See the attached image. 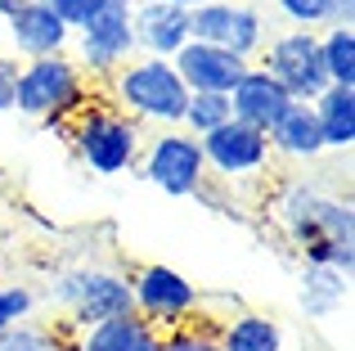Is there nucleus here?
I'll list each match as a JSON object with an SVG mask.
<instances>
[{"label": "nucleus", "mask_w": 355, "mask_h": 351, "mask_svg": "<svg viewBox=\"0 0 355 351\" xmlns=\"http://www.w3.org/2000/svg\"><path fill=\"white\" fill-rule=\"evenodd\" d=\"M135 0H99L95 14L72 32L77 45V68L86 72V81H108L126 59H135Z\"/></svg>", "instance_id": "obj_6"}, {"label": "nucleus", "mask_w": 355, "mask_h": 351, "mask_svg": "<svg viewBox=\"0 0 355 351\" xmlns=\"http://www.w3.org/2000/svg\"><path fill=\"white\" fill-rule=\"evenodd\" d=\"M257 68H266L297 104H311L329 86V72H324V59H320V32H306V27L270 36L266 50L257 54Z\"/></svg>", "instance_id": "obj_10"}, {"label": "nucleus", "mask_w": 355, "mask_h": 351, "mask_svg": "<svg viewBox=\"0 0 355 351\" xmlns=\"http://www.w3.org/2000/svg\"><path fill=\"white\" fill-rule=\"evenodd\" d=\"M95 95V86L86 81V72L77 68L72 54H45V59H23L14 77V108L36 122H45L50 131L68 135V122L86 108V99Z\"/></svg>", "instance_id": "obj_2"}, {"label": "nucleus", "mask_w": 355, "mask_h": 351, "mask_svg": "<svg viewBox=\"0 0 355 351\" xmlns=\"http://www.w3.org/2000/svg\"><path fill=\"white\" fill-rule=\"evenodd\" d=\"M293 104H297V99L288 95L266 68H257V63H252V68L243 72V81L230 90V108H234V117L248 122V126H257V131H270V126H275Z\"/></svg>", "instance_id": "obj_15"}, {"label": "nucleus", "mask_w": 355, "mask_h": 351, "mask_svg": "<svg viewBox=\"0 0 355 351\" xmlns=\"http://www.w3.org/2000/svg\"><path fill=\"white\" fill-rule=\"evenodd\" d=\"M162 351H225L216 338V320H184L162 334Z\"/></svg>", "instance_id": "obj_24"}, {"label": "nucleus", "mask_w": 355, "mask_h": 351, "mask_svg": "<svg viewBox=\"0 0 355 351\" xmlns=\"http://www.w3.org/2000/svg\"><path fill=\"white\" fill-rule=\"evenodd\" d=\"M333 27H355V0H333Z\"/></svg>", "instance_id": "obj_29"}, {"label": "nucleus", "mask_w": 355, "mask_h": 351, "mask_svg": "<svg viewBox=\"0 0 355 351\" xmlns=\"http://www.w3.org/2000/svg\"><path fill=\"white\" fill-rule=\"evenodd\" d=\"M45 302L63 311L59 325L68 329H90L104 325V320L130 316L135 311V298H130V275L113 271V266H68L50 280L45 289Z\"/></svg>", "instance_id": "obj_5"}, {"label": "nucleus", "mask_w": 355, "mask_h": 351, "mask_svg": "<svg viewBox=\"0 0 355 351\" xmlns=\"http://www.w3.org/2000/svg\"><path fill=\"white\" fill-rule=\"evenodd\" d=\"M108 99L139 126H180L184 104H189V86L180 81L171 59H153V54H135L108 77Z\"/></svg>", "instance_id": "obj_3"}, {"label": "nucleus", "mask_w": 355, "mask_h": 351, "mask_svg": "<svg viewBox=\"0 0 355 351\" xmlns=\"http://www.w3.org/2000/svg\"><path fill=\"white\" fill-rule=\"evenodd\" d=\"M311 113L320 122L324 153H347L355 144V86H324L311 99Z\"/></svg>", "instance_id": "obj_18"}, {"label": "nucleus", "mask_w": 355, "mask_h": 351, "mask_svg": "<svg viewBox=\"0 0 355 351\" xmlns=\"http://www.w3.org/2000/svg\"><path fill=\"white\" fill-rule=\"evenodd\" d=\"M5 36H9L14 59L68 54V45H72V27H63L45 0H18V9L5 18Z\"/></svg>", "instance_id": "obj_12"}, {"label": "nucleus", "mask_w": 355, "mask_h": 351, "mask_svg": "<svg viewBox=\"0 0 355 351\" xmlns=\"http://www.w3.org/2000/svg\"><path fill=\"white\" fill-rule=\"evenodd\" d=\"M320 59L329 72V86H355V27H324Z\"/></svg>", "instance_id": "obj_22"}, {"label": "nucleus", "mask_w": 355, "mask_h": 351, "mask_svg": "<svg viewBox=\"0 0 355 351\" xmlns=\"http://www.w3.org/2000/svg\"><path fill=\"white\" fill-rule=\"evenodd\" d=\"M166 5H184V9H193V5H198V0H166Z\"/></svg>", "instance_id": "obj_30"}, {"label": "nucleus", "mask_w": 355, "mask_h": 351, "mask_svg": "<svg viewBox=\"0 0 355 351\" xmlns=\"http://www.w3.org/2000/svg\"><path fill=\"white\" fill-rule=\"evenodd\" d=\"M189 41L220 45V50L257 63L270 32H266V18H261V9L252 0H198L189 9Z\"/></svg>", "instance_id": "obj_9"}, {"label": "nucleus", "mask_w": 355, "mask_h": 351, "mask_svg": "<svg viewBox=\"0 0 355 351\" xmlns=\"http://www.w3.org/2000/svg\"><path fill=\"white\" fill-rule=\"evenodd\" d=\"M216 338L225 351H288L284 325L266 311H234L216 325Z\"/></svg>", "instance_id": "obj_19"}, {"label": "nucleus", "mask_w": 355, "mask_h": 351, "mask_svg": "<svg viewBox=\"0 0 355 351\" xmlns=\"http://www.w3.org/2000/svg\"><path fill=\"white\" fill-rule=\"evenodd\" d=\"M275 225L297 248L302 266H333L351 275L355 266V207L351 198L320 189L315 180H284L270 198Z\"/></svg>", "instance_id": "obj_1"}, {"label": "nucleus", "mask_w": 355, "mask_h": 351, "mask_svg": "<svg viewBox=\"0 0 355 351\" xmlns=\"http://www.w3.org/2000/svg\"><path fill=\"white\" fill-rule=\"evenodd\" d=\"M135 50L153 54V59H175L189 45V9L184 5H166V0H135Z\"/></svg>", "instance_id": "obj_13"}, {"label": "nucleus", "mask_w": 355, "mask_h": 351, "mask_svg": "<svg viewBox=\"0 0 355 351\" xmlns=\"http://www.w3.org/2000/svg\"><path fill=\"white\" fill-rule=\"evenodd\" d=\"M130 298H135V316H144L157 334L193 320L202 307L198 284L189 275H180L175 266H162V262H148L139 271H130Z\"/></svg>", "instance_id": "obj_8"}, {"label": "nucleus", "mask_w": 355, "mask_h": 351, "mask_svg": "<svg viewBox=\"0 0 355 351\" xmlns=\"http://www.w3.org/2000/svg\"><path fill=\"white\" fill-rule=\"evenodd\" d=\"M266 140H270V153H275V158H288V162L324 158V135H320V122H315L311 104H293L266 131Z\"/></svg>", "instance_id": "obj_16"}, {"label": "nucleus", "mask_w": 355, "mask_h": 351, "mask_svg": "<svg viewBox=\"0 0 355 351\" xmlns=\"http://www.w3.org/2000/svg\"><path fill=\"white\" fill-rule=\"evenodd\" d=\"M171 63H175L184 86L207 90V95H230L243 81V72L252 68V59H239V54L220 50V45H207V41H189Z\"/></svg>", "instance_id": "obj_14"}, {"label": "nucleus", "mask_w": 355, "mask_h": 351, "mask_svg": "<svg viewBox=\"0 0 355 351\" xmlns=\"http://www.w3.org/2000/svg\"><path fill=\"white\" fill-rule=\"evenodd\" d=\"M351 298V275L333 271V266H302V284H297V302H302L306 320H329L342 311Z\"/></svg>", "instance_id": "obj_20"}, {"label": "nucleus", "mask_w": 355, "mask_h": 351, "mask_svg": "<svg viewBox=\"0 0 355 351\" xmlns=\"http://www.w3.org/2000/svg\"><path fill=\"white\" fill-rule=\"evenodd\" d=\"M275 9L293 27H306V32L333 27V0H275Z\"/></svg>", "instance_id": "obj_25"}, {"label": "nucleus", "mask_w": 355, "mask_h": 351, "mask_svg": "<svg viewBox=\"0 0 355 351\" xmlns=\"http://www.w3.org/2000/svg\"><path fill=\"white\" fill-rule=\"evenodd\" d=\"M198 144H202V158H207V176H211V180H220V185L257 180V176H266L270 162H275L266 131L239 122V117H230L225 126L207 131Z\"/></svg>", "instance_id": "obj_11"}, {"label": "nucleus", "mask_w": 355, "mask_h": 351, "mask_svg": "<svg viewBox=\"0 0 355 351\" xmlns=\"http://www.w3.org/2000/svg\"><path fill=\"white\" fill-rule=\"evenodd\" d=\"M45 5L54 9V18H59L63 27H72V32H77V27L86 23L90 14H95V5H99V0H45Z\"/></svg>", "instance_id": "obj_27"}, {"label": "nucleus", "mask_w": 355, "mask_h": 351, "mask_svg": "<svg viewBox=\"0 0 355 351\" xmlns=\"http://www.w3.org/2000/svg\"><path fill=\"white\" fill-rule=\"evenodd\" d=\"M68 140L77 149V158L86 162V171L126 176V171H135L139 149H144V126L121 113L113 99L90 95L86 108L68 122Z\"/></svg>", "instance_id": "obj_4"}, {"label": "nucleus", "mask_w": 355, "mask_h": 351, "mask_svg": "<svg viewBox=\"0 0 355 351\" xmlns=\"http://www.w3.org/2000/svg\"><path fill=\"white\" fill-rule=\"evenodd\" d=\"M36 311V289L32 284H0V334L23 320H32Z\"/></svg>", "instance_id": "obj_26"}, {"label": "nucleus", "mask_w": 355, "mask_h": 351, "mask_svg": "<svg viewBox=\"0 0 355 351\" xmlns=\"http://www.w3.org/2000/svg\"><path fill=\"white\" fill-rule=\"evenodd\" d=\"M135 171L148 185H157L166 198H193L198 185L207 180V158H202L198 135L180 131V126H166L153 140H144Z\"/></svg>", "instance_id": "obj_7"}, {"label": "nucleus", "mask_w": 355, "mask_h": 351, "mask_svg": "<svg viewBox=\"0 0 355 351\" xmlns=\"http://www.w3.org/2000/svg\"><path fill=\"white\" fill-rule=\"evenodd\" d=\"M14 77H18V59L14 54H0V113L14 108Z\"/></svg>", "instance_id": "obj_28"}, {"label": "nucleus", "mask_w": 355, "mask_h": 351, "mask_svg": "<svg viewBox=\"0 0 355 351\" xmlns=\"http://www.w3.org/2000/svg\"><path fill=\"white\" fill-rule=\"evenodd\" d=\"M77 351H162V334L144 316H117L77 334Z\"/></svg>", "instance_id": "obj_17"}, {"label": "nucleus", "mask_w": 355, "mask_h": 351, "mask_svg": "<svg viewBox=\"0 0 355 351\" xmlns=\"http://www.w3.org/2000/svg\"><path fill=\"white\" fill-rule=\"evenodd\" d=\"M230 117H234V108H230V95H207V90H189V104H184V117H180V131L189 135H207L216 131V126H225Z\"/></svg>", "instance_id": "obj_23"}, {"label": "nucleus", "mask_w": 355, "mask_h": 351, "mask_svg": "<svg viewBox=\"0 0 355 351\" xmlns=\"http://www.w3.org/2000/svg\"><path fill=\"white\" fill-rule=\"evenodd\" d=\"M0 351H77V329L23 320V325L0 334Z\"/></svg>", "instance_id": "obj_21"}]
</instances>
